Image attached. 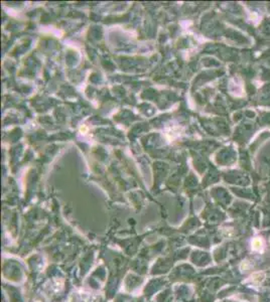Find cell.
I'll use <instances>...</instances> for the list:
<instances>
[{
	"label": "cell",
	"instance_id": "2",
	"mask_svg": "<svg viewBox=\"0 0 270 302\" xmlns=\"http://www.w3.org/2000/svg\"><path fill=\"white\" fill-rule=\"evenodd\" d=\"M242 267H244V271H246V270H247V268H248V263H247V261H245V262H244V264L242 265Z\"/></svg>",
	"mask_w": 270,
	"mask_h": 302
},
{
	"label": "cell",
	"instance_id": "1",
	"mask_svg": "<svg viewBox=\"0 0 270 302\" xmlns=\"http://www.w3.org/2000/svg\"><path fill=\"white\" fill-rule=\"evenodd\" d=\"M262 241L260 239H254L252 242V248L253 250H256V251H259V250L262 249Z\"/></svg>",
	"mask_w": 270,
	"mask_h": 302
}]
</instances>
